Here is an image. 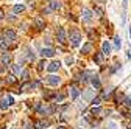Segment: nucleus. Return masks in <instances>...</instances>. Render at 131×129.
I'll return each instance as SVG.
<instances>
[{
    "mask_svg": "<svg viewBox=\"0 0 131 129\" xmlns=\"http://www.w3.org/2000/svg\"><path fill=\"white\" fill-rule=\"evenodd\" d=\"M80 42H81V34L78 31H72L70 33V44L73 47H77V45H80Z\"/></svg>",
    "mask_w": 131,
    "mask_h": 129,
    "instance_id": "nucleus-1",
    "label": "nucleus"
},
{
    "mask_svg": "<svg viewBox=\"0 0 131 129\" xmlns=\"http://www.w3.org/2000/svg\"><path fill=\"white\" fill-rule=\"evenodd\" d=\"M55 53H56V51L53 50L52 47H47V48H42V50H41V56H42V58H53Z\"/></svg>",
    "mask_w": 131,
    "mask_h": 129,
    "instance_id": "nucleus-2",
    "label": "nucleus"
},
{
    "mask_svg": "<svg viewBox=\"0 0 131 129\" xmlns=\"http://www.w3.org/2000/svg\"><path fill=\"white\" fill-rule=\"evenodd\" d=\"M58 42L59 44H66V42H67V37H66V31H64V28H58Z\"/></svg>",
    "mask_w": 131,
    "mask_h": 129,
    "instance_id": "nucleus-3",
    "label": "nucleus"
},
{
    "mask_svg": "<svg viewBox=\"0 0 131 129\" xmlns=\"http://www.w3.org/2000/svg\"><path fill=\"white\" fill-rule=\"evenodd\" d=\"M61 83V79L56 76V75H50V76H47V84H50V86H58Z\"/></svg>",
    "mask_w": 131,
    "mask_h": 129,
    "instance_id": "nucleus-4",
    "label": "nucleus"
},
{
    "mask_svg": "<svg viewBox=\"0 0 131 129\" xmlns=\"http://www.w3.org/2000/svg\"><path fill=\"white\" fill-rule=\"evenodd\" d=\"M61 67V62L59 61H53V62H50L48 64V72H52V73H55V72H58V69Z\"/></svg>",
    "mask_w": 131,
    "mask_h": 129,
    "instance_id": "nucleus-5",
    "label": "nucleus"
},
{
    "mask_svg": "<svg viewBox=\"0 0 131 129\" xmlns=\"http://www.w3.org/2000/svg\"><path fill=\"white\" fill-rule=\"evenodd\" d=\"M3 34H5L6 41H14V39H16V36H17L14 30H5V33H3Z\"/></svg>",
    "mask_w": 131,
    "mask_h": 129,
    "instance_id": "nucleus-6",
    "label": "nucleus"
},
{
    "mask_svg": "<svg viewBox=\"0 0 131 129\" xmlns=\"http://www.w3.org/2000/svg\"><path fill=\"white\" fill-rule=\"evenodd\" d=\"M102 50H103V51H102L103 55H109V53H111V44H109L108 41H105V42L102 44Z\"/></svg>",
    "mask_w": 131,
    "mask_h": 129,
    "instance_id": "nucleus-7",
    "label": "nucleus"
},
{
    "mask_svg": "<svg viewBox=\"0 0 131 129\" xmlns=\"http://www.w3.org/2000/svg\"><path fill=\"white\" fill-rule=\"evenodd\" d=\"M35 23H36L38 30H42V28H45V22H44V19L41 17V16H38V17L35 19Z\"/></svg>",
    "mask_w": 131,
    "mask_h": 129,
    "instance_id": "nucleus-8",
    "label": "nucleus"
},
{
    "mask_svg": "<svg viewBox=\"0 0 131 129\" xmlns=\"http://www.w3.org/2000/svg\"><path fill=\"white\" fill-rule=\"evenodd\" d=\"M59 8H61V2H56V0H52L50 5H48V9H50V11H56Z\"/></svg>",
    "mask_w": 131,
    "mask_h": 129,
    "instance_id": "nucleus-9",
    "label": "nucleus"
},
{
    "mask_svg": "<svg viewBox=\"0 0 131 129\" xmlns=\"http://www.w3.org/2000/svg\"><path fill=\"white\" fill-rule=\"evenodd\" d=\"M0 61H2L3 66H8V64L11 62V55H9V53H3L2 58H0Z\"/></svg>",
    "mask_w": 131,
    "mask_h": 129,
    "instance_id": "nucleus-10",
    "label": "nucleus"
},
{
    "mask_svg": "<svg viewBox=\"0 0 131 129\" xmlns=\"http://www.w3.org/2000/svg\"><path fill=\"white\" fill-rule=\"evenodd\" d=\"M83 19L86 22H91L92 20V11L91 9H83Z\"/></svg>",
    "mask_w": 131,
    "mask_h": 129,
    "instance_id": "nucleus-11",
    "label": "nucleus"
},
{
    "mask_svg": "<svg viewBox=\"0 0 131 129\" xmlns=\"http://www.w3.org/2000/svg\"><path fill=\"white\" fill-rule=\"evenodd\" d=\"M47 126H48V121H45V120H39V121L35 123V127L36 129H45Z\"/></svg>",
    "mask_w": 131,
    "mask_h": 129,
    "instance_id": "nucleus-12",
    "label": "nucleus"
},
{
    "mask_svg": "<svg viewBox=\"0 0 131 129\" xmlns=\"http://www.w3.org/2000/svg\"><path fill=\"white\" fill-rule=\"evenodd\" d=\"M91 83H92V86H94L95 89H100V87H102V83H100V78H98V76H92Z\"/></svg>",
    "mask_w": 131,
    "mask_h": 129,
    "instance_id": "nucleus-13",
    "label": "nucleus"
},
{
    "mask_svg": "<svg viewBox=\"0 0 131 129\" xmlns=\"http://www.w3.org/2000/svg\"><path fill=\"white\" fill-rule=\"evenodd\" d=\"M30 89H35V87H33V83H25V84H22V86H20L19 92H28Z\"/></svg>",
    "mask_w": 131,
    "mask_h": 129,
    "instance_id": "nucleus-14",
    "label": "nucleus"
},
{
    "mask_svg": "<svg viewBox=\"0 0 131 129\" xmlns=\"http://www.w3.org/2000/svg\"><path fill=\"white\" fill-rule=\"evenodd\" d=\"M78 95H80V90H78L75 86H72V87H70V96H72V100H77Z\"/></svg>",
    "mask_w": 131,
    "mask_h": 129,
    "instance_id": "nucleus-15",
    "label": "nucleus"
},
{
    "mask_svg": "<svg viewBox=\"0 0 131 129\" xmlns=\"http://www.w3.org/2000/svg\"><path fill=\"white\" fill-rule=\"evenodd\" d=\"M91 50H92V44H89V42H88V44H84V45H83V48H81V53L86 55V53H89Z\"/></svg>",
    "mask_w": 131,
    "mask_h": 129,
    "instance_id": "nucleus-16",
    "label": "nucleus"
},
{
    "mask_svg": "<svg viewBox=\"0 0 131 129\" xmlns=\"http://www.w3.org/2000/svg\"><path fill=\"white\" fill-rule=\"evenodd\" d=\"M92 96H94V90H86V92L83 93V98H84L86 101H89Z\"/></svg>",
    "mask_w": 131,
    "mask_h": 129,
    "instance_id": "nucleus-17",
    "label": "nucleus"
},
{
    "mask_svg": "<svg viewBox=\"0 0 131 129\" xmlns=\"http://www.w3.org/2000/svg\"><path fill=\"white\" fill-rule=\"evenodd\" d=\"M8 106H9V103H8V100H6V98H3V100H0V109H2V110L8 109Z\"/></svg>",
    "mask_w": 131,
    "mask_h": 129,
    "instance_id": "nucleus-18",
    "label": "nucleus"
},
{
    "mask_svg": "<svg viewBox=\"0 0 131 129\" xmlns=\"http://www.w3.org/2000/svg\"><path fill=\"white\" fill-rule=\"evenodd\" d=\"M8 45H9V41H6V39H2V41H0V48H2V50H6Z\"/></svg>",
    "mask_w": 131,
    "mask_h": 129,
    "instance_id": "nucleus-19",
    "label": "nucleus"
},
{
    "mask_svg": "<svg viewBox=\"0 0 131 129\" xmlns=\"http://www.w3.org/2000/svg\"><path fill=\"white\" fill-rule=\"evenodd\" d=\"M114 45H116V48H117V50H119V48L122 47V39H120L119 36H116V37H114Z\"/></svg>",
    "mask_w": 131,
    "mask_h": 129,
    "instance_id": "nucleus-20",
    "label": "nucleus"
},
{
    "mask_svg": "<svg viewBox=\"0 0 131 129\" xmlns=\"http://www.w3.org/2000/svg\"><path fill=\"white\" fill-rule=\"evenodd\" d=\"M94 61H95L97 64H102V61H103V53H97L95 58H94Z\"/></svg>",
    "mask_w": 131,
    "mask_h": 129,
    "instance_id": "nucleus-21",
    "label": "nucleus"
},
{
    "mask_svg": "<svg viewBox=\"0 0 131 129\" xmlns=\"http://www.w3.org/2000/svg\"><path fill=\"white\" fill-rule=\"evenodd\" d=\"M24 9H25L24 5H16V6H14V12H16V14H17V12H22Z\"/></svg>",
    "mask_w": 131,
    "mask_h": 129,
    "instance_id": "nucleus-22",
    "label": "nucleus"
},
{
    "mask_svg": "<svg viewBox=\"0 0 131 129\" xmlns=\"http://www.w3.org/2000/svg\"><path fill=\"white\" fill-rule=\"evenodd\" d=\"M20 70H22V67L19 66V64H14V66H13V72L14 73H20Z\"/></svg>",
    "mask_w": 131,
    "mask_h": 129,
    "instance_id": "nucleus-23",
    "label": "nucleus"
},
{
    "mask_svg": "<svg viewBox=\"0 0 131 129\" xmlns=\"http://www.w3.org/2000/svg\"><path fill=\"white\" fill-rule=\"evenodd\" d=\"M100 101H102L100 98H94V100L91 101V104H92L94 107H97V106H100Z\"/></svg>",
    "mask_w": 131,
    "mask_h": 129,
    "instance_id": "nucleus-24",
    "label": "nucleus"
},
{
    "mask_svg": "<svg viewBox=\"0 0 131 129\" xmlns=\"http://www.w3.org/2000/svg\"><path fill=\"white\" fill-rule=\"evenodd\" d=\"M119 126H117V123L116 121H109L108 123V129H117Z\"/></svg>",
    "mask_w": 131,
    "mask_h": 129,
    "instance_id": "nucleus-25",
    "label": "nucleus"
},
{
    "mask_svg": "<svg viewBox=\"0 0 131 129\" xmlns=\"http://www.w3.org/2000/svg\"><path fill=\"white\" fill-rule=\"evenodd\" d=\"M66 64H67V66H72V64H73V58L67 56V58H66Z\"/></svg>",
    "mask_w": 131,
    "mask_h": 129,
    "instance_id": "nucleus-26",
    "label": "nucleus"
},
{
    "mask_svg": "<svg viewBox=\"0 0 131 129\" xmlns=\"http://www.w3.org/2000/svg\"><path fill=\"white\" fill-rule=\"evenodd\" d=\"M44 66H45V61H41V62L38 64V70L42 72V70H44Z\"/></svg>",
    "mask_w": 131,
    "mask_h": 129,
    "instance_id": "nucleus-27",
    "label": "nucleus"
},
{
    "mask_svg": "<svg viewBox=\"0 0 131 129\" xmlns=\"http://www.w3.org/2000/svg\"><path fill=\"white\" fill-rule=\"evenodd\" d=\"M100 112H102V109L98 107V106H97V107H92V114H94V115H97V114H100Z\"/></svg>",
    "mask_w": 131,
    "mask_h": 129,
    "instance_id": "nucleus-28",
    "label": "nucleus"
},
{
    "mask_svg": "<svg viewBox=\"0 0 131 129\" xmlns=\"http://www.w3.org/2000/svg\"><path fill=\"white\" fill-rule=\"evenodd\" d=\"M84 127H86V121H81L80 120L78 121V129H84Z\"/></svg>",
    "mask_w": 131,
    "mask_h": 129,
    "instance_id": "nucleus-29",
    "label": "nucleus"
},
{
    "mask_svg": "<svg viewBox=\"0 0 131 129\" xmlns=\"http://www.w3.org/2000/svg\"><path fill=\"white\" fill-rule=\"evenodd\" d=\"M125 106L131 107V96H126V98H125Z\"/></svg>",
    "mask_w": 131,
    "mask_h": 129,
    "instance_id": "nucleus-30",
    "label": "nucleus"
},
{
    "mask_svg": "<svg viewBox=\"0 0 131 129\" xmlns=\"http://www.w3.org/2000/svg\"><path fill=\"white\" fill-rule=\"evenodd\" d=\"M64 96H66L64 93H61V95H56V101H58V103H61V101L64 100Z\"/></svg>",
    "mask_w": 131,
    "mask_h": 129,
    "instance_id": "nucleus-31",
    "label": "nucleus"
},
{
    "mask_svg": "<svg viewBox=\"0 0 131 129\" xmlns=\"http://www.w3.org/2000/svg\"><path fill=\"white\" fill-rule=\"evenodd\" d=\"M27 78H28V72L24 70V72H22V81H27Z\"/></svg>",
    "mask_w": 131,
    "mask_h": 129,
    "instance_id": "nucleus-32",
    "label": "nucleus"
},
{
    "mask_svg": "<svg viewBox=\"0 0 131 129\" xmlns=\"http://www.w3.org/2000/svg\"><path fill=\"white\" fill-rule=\"evenodd\" d=\"M6 100H8V103H9V106H11V104L14 103V98H13V96H11V95H8V96H6Z\"/></svg>",
    "mask_w": 131,
    "mask_h": 129,
    "instance_id": "nucleus-33",
    "label": "nucleus"
},
{
    "mask_svg": "<svg viewBox=\"0 0 131 129\" xmlns=\"http://www.w3.org/2000/svg\"><path fill=\"white\" fill-rule=\"evenodd\" d=\"M14 81H16V78H14V76H13V75H11V76H9V78H8V83H9V84H13V83H14Z\"/></svg>",
    "mask_w": 131,
    "mask_h": 129,
    "instance_id": "nucleus-34",
    "label": "nucleus"
},
{
    "mask_svg": "<svg viewBox=\"0 0 131 129\" xmlns=\"http://www.w3.org/2000/svg\"><path fill=\"white\" fill-rule=\"evenodd\" d=\"M95 12H97L98 16H103V11H102V9H98V8H95Z\"/></svg>",
    "mask_w": 131,
    "mask_h": 129,
    "instance_id": "nucleus-35",
    "label": "nucleus"
},
{
    "mask_svg": "<svg viewBox=\"0 0 131 129\" xmlns=\"http://www.w3.org/2000/svg\"><path fill=\"white\" fill-rule=\"evenodd\" d=\"M3 19V9H0V20Z\"/></svg>",
    "mask_w": 131,
    "mask_h": 129,
    "instance_id": "nucleus-36",
    "label": "nucleus"
},
{
    "mask_svg": "<svg viewBox=\"0 0 131 129\" xmlns=\"http://www.w3.org/2000/svg\"><path fill=\"white\" fill-rule=\"evenodd\" d=\"M58 129H66V127L64 126H58Z\"/></svg>",
    "mask_w": 131,
    "mask_h": 129,
    "instance_id": "nucleus-37",
    "label": "nucleus"
},
{
    "mask_svg": "<svg viewBox=\"0 0 131 129\" xmlns=\"http://www.w3.org/2000/svg\"><path fill=\"white\" fill-rule=\"evenodd\" d=\"M2 72H3V67H0V73H2Z\"/></svg>",
    "mask_w": 131,
    "mask_h": 129,
    "instance_id": "nucleus-38",
    "label": "nucleus"
},
{
    "mask_svg": "<svg viewBox=\"0 0 131 129\" xmlns=\"http://www.w3.org/2000/svg\"><path fill=\"white\" fill-rule=\"evenodd\" d=\"M129 37H131V27H129Z\"/></svg>",
    "mask_w": 131,
    "mask_h": 129,
    "instance_id": "nucleus-39",
    "label": "nucleus"
},
{
    "mask_svg": "<svg viewBox=\"0 0 131 129\" xmlns=\"http://www.w3.org/2000/svg\"><path fill=\"white\" fill-rule=\"evenodd\" d=\"M0 41H2V37H0Z\"/></svg>",
    "mask_w": 131,
    "mask_h": 129,
    "instance_id": "nucleus-40",
    "label": "nucleus"
}]
</instances>
